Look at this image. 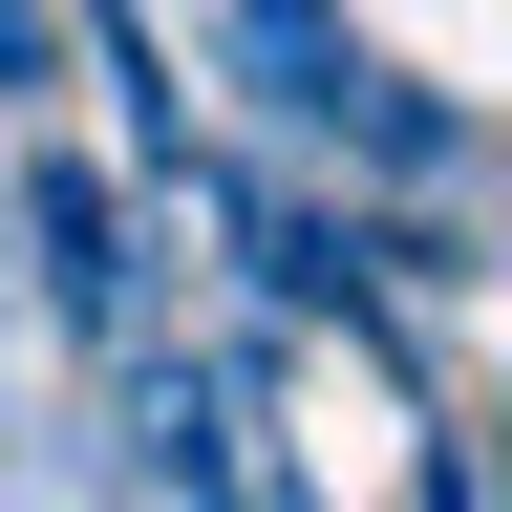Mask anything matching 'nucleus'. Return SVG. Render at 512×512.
Listing matches in <instances>:
<instances>
[{
	"label": "nucleus",
	"mask_w": 512,
	"mask_h": 512,
	"mask_svg": "<svg viewBox=\"0 0 512 512\" xmlns=\"http://www.w3.org/2000/svg\"><path fill=\"white\" fill-rule=\"evenodd\" d=\"M214 22H235V64H256V86H278V107L320 128V150H384V171H448V128H427L406 86H384V64H363L342 22H320V0H214Z\"/></svg>",
	"instance_id": "f257e3e1"
},
{
	"label": "nucleus",
	"mask_w": 512,
	"mask_h": 512,
	"mask_svg": "<svg viewBox=\"0 0 512 512\" xmlns=\"http://www.w3.org/2000/svg\"><path fill=\"white\" fill-rule=\"evenodd\" d=\"M22 214H43V299H64V320H128V214H107V171H43Z\"/></svg>",
	"instance_id": "f03ea898"
}]
</instances>
